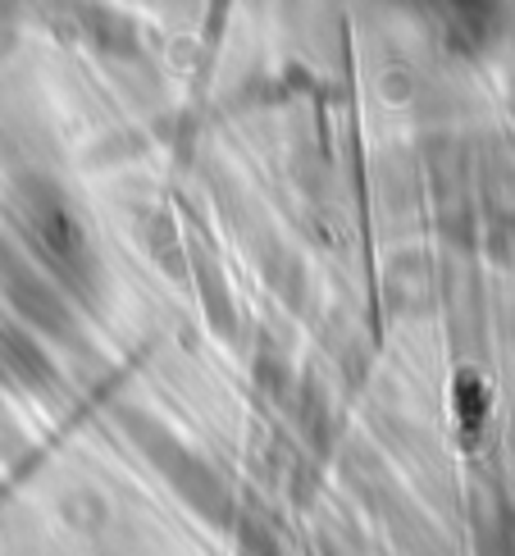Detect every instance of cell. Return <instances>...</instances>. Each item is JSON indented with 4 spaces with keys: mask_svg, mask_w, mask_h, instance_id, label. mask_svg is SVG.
<instances>
[{
    "mask_svg": "<svg viewBox=\"0 0 515 556\" xmlns=\"http://www.w3.org/2000/svg\"><path fill=\"white\" fill-rule=\"evenodd\" d=\"M23 211H28L33 219V233L41 238V247L51 251L55 265H78L83 261V228L74 224V215H68V205L51 192V188H33L28 197H23Z\"/></svg>",
    "mask_w": 515,
    "mask_h": 556,
    "instance_id": "cell-1",
    "label": "cell"
}]
</instances>
